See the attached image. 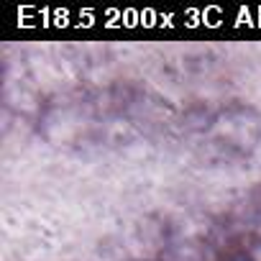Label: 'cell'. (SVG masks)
<instances>
[{
  "label": "cell",
  "instance_id": "6da1fadb",
  "mask_svg": "<svg viewBox=\"0 0 261 261\" xmlns=\"http://www.w3.org/2000/svg\"><path fill=\"white\" fill-rule=\"evenodd\" d=\"M256 258H258V261H261V251H258V253H256Z\"/></svg>",
  "mask_w": 261,
  "mask_h": 261
}]
</instances>
